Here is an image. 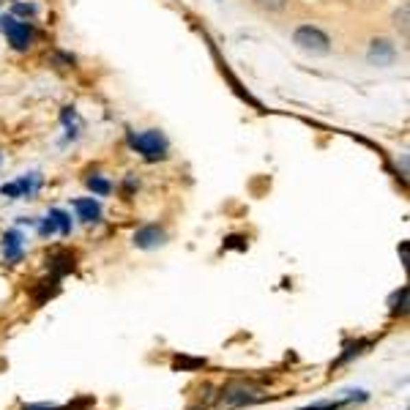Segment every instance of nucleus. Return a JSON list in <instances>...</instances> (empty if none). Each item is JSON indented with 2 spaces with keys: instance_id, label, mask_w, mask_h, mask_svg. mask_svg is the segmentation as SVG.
I'll return each instance as SVG.
<instances>
[{
  "instance_id": "f257e3e1",
  "label": "nucleus",
  "mask_w": 410,
  "mask_h": 410,
  "mask_svg": "<svg viewBox=\"0 0 410 410\" xmlns=\"http://www.w3.org/2000/svg\"><path fill=\"white\" fill-rule=\"evenodd\" d=\"M129 145L137 154H143L145 162H162V159H167V148H170L167 137L159 129H148L143 134H129Z\"/></svg>"
},
{
  "instance_id": "f03ea898",
  "label": "nucleus",
  "mask_w": 410,
  "mask_h": 410,
  "mask_svg": "<svg viewBox=\"0 0 410 410\" xmlns=\"http://www.w3.org/2000/svg\"><path fill=\"white\" fill-rule=\"evenodd\" d=\"M293 44L309 55H326L331 49V41L328 36L320 30V27H312V25H301L296 33H293Z\"/></svg>"
},
{
  "instance_id": "7ed1b4c3",
  "label": "nucleus",
  "mask_w": 410,
  "mask_h": 410,
  "mask_svg": "<svg viewBox=\"0 0 410 410\" xmlns=\"http://www.w3.org/2000/svg\"><path fill=\"white\" fill-rule=\"evenodd\" d=\"M263 400V394L254 389V386H246V383H230L221 389L219 394V408L221 410H232V408H243V405H252Z\"/></svg>"
},
{
  "instance_id": "20e7f679",
  "label": "nucleus",
  "mask_w": 410,
  "mask_h": 410,
  "mask_svg": "<svg viewBox=\"0 0 410 410\" xmlns=\"http://www.w3.org/2000/svg\"><path fill=\"white\" fill-rule=\"evenodd\" d=\"M0 22H3V30H5L11 47H14L16 52H25V49L30 47V41H33V27H30L27 22H16L14 16H5V19H0Z\"/></svg>"
},
{
  "instance_id": "39448f33",
  "label": "nucleus",
  "mask_w": 410,
  "mask_h": 410,
  "mask_svg": "<svg viewBox=\"0 0 410 410\" xmlns=\"http://www.w3.org/2000/svg\"><path fill=\"white\" fill-rule=\"evenodd\" d=\"M165 243V230L156 227V224H148V227H140L134 232V246L137 249H156Z\"/></svg>"
},
{
  "instance_id": "423d86ee",
  "label": "nucleus",
  "mask_w": 410,
  "mask_h": 410,
  "mask_svg": "<svg viewBox=\"0 0 410 410\" xmlns=\"http://www.w3.org/2000/svg\"><path fill=\"white\" fill-rule=\"evenodd\" d=\"M394 58H397V49H394V44H391L389 38H375V41L370 44V60H372V63L389 66V63H394Z\"/></svg>"
},
{
  "instance_id": "0eeeda50",
  "label": "nucleus",
  "mask_w": 410,
  "mask_h": 410,
  "mask_svg": "<svg viewBox=\"0 0 410 410\" xmlns=\"http://www.w3.org/2000/svg\"><path fill=\"white\" fill-rule=\"evenodd\" d=\"M3 254H5V260H19L22 257V235L16 232V230H8L5 235H3Z\"/></svg>"
},
{
  "instance_id": "6e6552de",
  "label": "nucleus",
  "mask_w": 410,
  "mask_h": 410,
  "mask_svg": "<svg viewBox=\"0 0 410 410\" xmlns=\"http://www.w3.org/2000/svg\"><path fill=\"white\" fill-rule=\"evenodd\" d=\"M74 208H77V216L82 219V221H99L101 219V205L96 203V200H91V197H85V200H74Z\"/></svg>"
},
{
  "instance_id": "1a4fd4ad",
  "label": "nucleus",
  "mask_w": 410,
  "mask_h": 410,
  "mask_svg": "<svg viewBox=\"0 0 410 410\" xmlns=\"http://www.w3.org/2000/svg\"><path fill=\"white\" fill-rule=\"evenodd\" d=\"M38 186H41V178H38L36 173H30V176H22V178L16 181L19 197H33V195L38 192Z\"/></svg>"
},
{
  "instance_id": "9d476101",
  "label": "nucleus",
  "mask_w": 410,
  "mask_h": 410,
  "mask_svg": "<svg viewBox=\"0 0 410 410\" xmlns=\"http://www.w3.org/2000/svg\"><path fill=\"white\" fill-rule=\"evenodd\" d=\"M49 216H52V221L58 224V230H60L63 235H69V232H71V219H69V213H66V210L52 208V210H49Z\"/></svg>"
},
{
  "instance_id": "9b49d317",
  "label": "nucleus",
  "mask_w": 410,
  "mask_h": 410,
  "mask_svg": "<svg viewBox=\"0 0 410 410\" xmlns=\"http://www.w3.org/2000/svg\"><path fill=\"white\" fill-rule=\"evenodd\" d=\"M88 189H91L93 195H101V197H104V195H110V192H112V184H110V181H104L101 176H93V178H88Z\"/></svg>"
},
{
  "instance_id": "f8f14e48",
  "label": "nucleus",
  "mask_w": 410,
  "mask_h": 410,
  "mask_svg": "<svg viewBox=\"0 0 410 410\" xmlns=\"http://www.w3.org/2000/svg\"><path fill=\"white\" fill-rule=\"evenodd\" d=\"M260 8H265V11H282L285 5H287V0H254Z\"/></svg>"
},
{
  "instance_id": "ddd939ff",
  "label": "nucleus",
  "mask_w": 410,
  "mask_h": 410,
  "mask_svg": "<svg viewBox=\"0 0 410 410\" xmlns=\"http://www.w3.org/2000/svg\"><path fill=\"white\" fill-rule=\"evenodd\" d=\"M397 27H402V36H408V5L397 11Z\"/></svg>"
},
{
  "instance_id": "4468645a",
  "label": "nucleus",
  "mask_w": 410,
  "mask_h": 410,
  "mask_svg": "<svg viewBox=\"0 0 410 410\" xmlns=\"http://www.w3.org/2000/svg\"><path fill=\"white\" fill-rule=\"evenodd\" d=\"M364 345H367V342H356V345H350V348H348V350H345V353H342V359H339V361H337V364H345V361H350V359H353V356H356V353H361V350H359V348H364Z\"/></svg>"
},
{
  "instance_id": "2eb2a0df",
  "label": "nucleus",
  "mask_w": 410,
  "mask_h": 410,
  "mask_svg": "<svg viewBox=\"0 0 410 410\" xmlns=\"http://www.w3.org/2000/svg\"><path fill=\"white\" fill-rule=\"evenodd\" d=\"M55 230H58V224L52 221V216H47V219L41 221V227H38V232H41V235H52Z\"/></svg>"
},
{
  "instance_id": "dca6fc26",
  "label": "nucleus",
  "mask_w": 410,
  "mask_h": 410,
  "mask_svg": "<svg viewBox=\"0 0 410 410\" xmlns=\"http://www.w3.org/2000/svg\"><path fill=\"white\" fill-rule=\"evenodd\" d=\"M14 14H27V16H33L36 14V5H25V3H14Z\"/></svg>"
},
{
  "instance_id": "f3484780",
  "label": "nucleus",
  "mask_w": 410,
  "mask_h": 410,
  "mask_svg": "<svg viewBox=\"0 0 410 410\" xmlns=\"http://www.w3.org/2000/svg\"><path fill=\"white\" fill-rule=\"evenodd\" d=\"M345 402H323V405H312V408H304V410H339Z\"/></svg>"
},
{
  "instance_id": "a211bd4d",
  "label": "nucleus",
  "mask_w": 410,
  "mask_h": 410,
  "mask_svg": "<svg viewBox=\"0 0 410 410\" xmlns=\"http://www.w3.org/2000/svg\"><path fill=\"white\" fill-rule=\"evenodd\" d=\"M224 246H238V249H246L243 238H235V235H232V238H227V243H224Z\"/></svg>"
},
{
  "instance_id": "6ab92c4d",
  "label": "nucleus",
  "mask_w": 410,
  "mask_h": 410,
  "mask_svg": "<svg viewBox=\"0 0 410 410\" xmlns=\"http://www.w3.org/2000/svg\"><path fill=\"white\" fill-rule=\"evenodd\" d=\"M25 410H60V408H49V405H30V408Z\"/></svg>"
}]
</instances>
